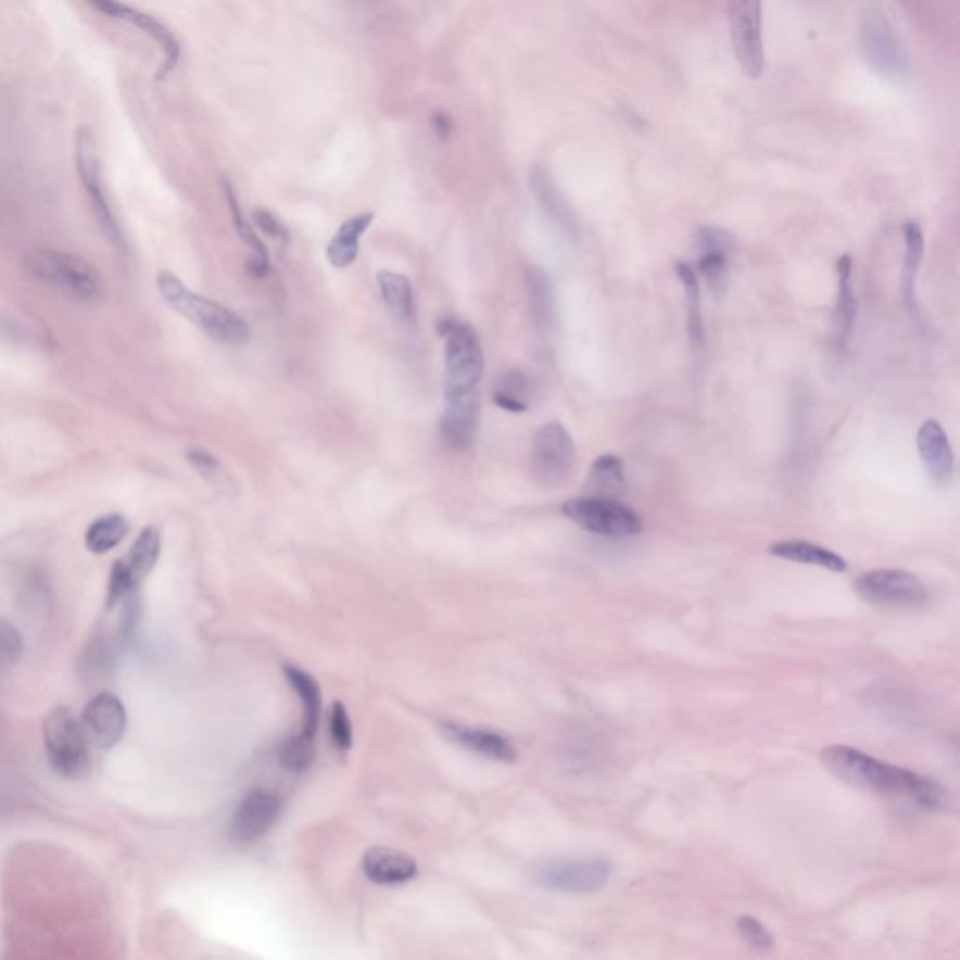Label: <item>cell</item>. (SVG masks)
<instances>
[{"label": "cell", "instance_id": "6da1fadb", "mask_svg": "<svg viewBox=\"0 0 960 960\" xmlns=\"http://www.w3.org/2000/svg\"><path fill=\"white\" fill-rule=\"evenodd\" d=\"M822 761L833 775L851 786L906 797L921 809L933 812L949 807V794L938 782L864 755L859 748L831 745L823 748Z\"/></svg>", "mask_w": 960, "mask_h": 960}, {"label": "cell", "instance_id": "7a4b0ae2", "mask_svg": "<svg viewBox=\"0 0 960 960\" xmlns=\"http://www.w3.org/2000/svg\"><path fill=\"white\" fill-rule=\"evenodd\" d=\"M25 270L46 288L83 306H98L105 301L103 276L79 255L53 248L35 250L25 257Z\"/></svg>", "mask_w": 960, "mask_h": 960}, {"label": "cell", "instance_id": "3957f363", "mask_svg": "<svg viewBox=\"0 0 960 960\" xmlns=\"http://www.w3.org/2000/svg\"><path fill=\"white\" fill-rule=\"evenodd\" d=\"M160 295L177 314L200 327L214 342L239 348L247 345L252 338V330L242 317L227 308L224 304L198 295L192 289L167 270H162L156 280Z\"/></svg>", "mask_w": 960, "mask_h": 960}, {"label": "cell", "instance_id": "277c9868", "mask_svg": "<svg viewBox=\"0 0 960 960\" xmlns=\"http://www.w3.org/2000/svg\"><path fill=\"white\" fill-rule=\"evenodd\" d=\"M43 743L49 763L56 775L77 781L90 769L89 740L81 722L66 707H56L43 724Z\"/></svg>", "mask_w": 960, "mask_h": 960}, {"label": "cell", "instance_id": "5b68a950", "mask_svg": "<svg viewBox=\"0 0 960 960\" xmlns=\"http://www.w3.org/2000/svg\"><path fill=\"white\" fill-rule=\"evenodd\" d=\"M438 332L445 338V391L475 389L484 371L479 334L454 317L440 319Z\"/></svg>", "mask_w": 960, "mask_h": 960}, {"label": "cell", "instance_id": "8992f818", "mask_svg": "<svg viewBox=\"0 0 960 960\" xmlns=\"http://www.w3.org/2000/svg\"><path fill=\"white\" fill-rule=\"evenodd\" d=\"M859 49L867 66L887 81H905L910 74V64L899 36L879 10L863 15L859 25Z\"/></svg>", "mask_w": 960, "mask_h": 960}, {"label": "cell", "instance_id": "52a82bcc", "mask_svg": "<svg viewBox=\"0 0 960 960\" xmlns=\"http://www.w3.org/2000/svg\"><path fill=\"white\" fill-rule=\"evenodd\" d=\"M561 513L583 531L608 539L636 536L644 529V521L632 508L608 497H574L563 503Z\"/></svg>", "mask_w": 960, "mask_h": 960}, {"label": "cell", "instance_id": "ba28073f", "mask_svg": "<svg viewBox=\"0 0 960 960\" xmlns=\"http://www.w3.org/2000/svg\"><path fill=\"white\" fill-rule=\"evenodd\" d=\"M577 462V445L569 430L559 422L539 428L531 446V475L536 484L557 488L569 479Z\"/></svg>", "mask_w": 960, "mask_h": 960}, {"label": "cell", "instance_id": "9c48e42d", "mask_svg": "<svg viewBox=\"0 0 960 960\" xmlns=\"http://www.w3.org/2000/svg\"><path fill=\"white\" fill-rule=\"evenodd\" d=\"M730 41L741 70L750 79L763 74V15L761 0H728Z\"/></svg>", "mask_w": 960, "mask_h": 960}, {"label": "cell", "instance_id": "30bf717a", "mask_svg": "<svg viewBox=\"0 0 960 960\" xmlns=\"http://www.w3.org/2000/svg\"><path fill=\"white\" fill-rule=\"evenodd\" d=\"M854 591L882 608H920L929 601L923 580L902 569L869 570L854 582Z\"/></svg>", "mask_w": 960, "mask_h": 960}, {"label": "cell", "instance_id": "8fae6325", "mask_svg": "<svg viewBox=\"0 0 960 960\" xmlns=\"http://www.w3.org/2000/svg\"><path fill=\"white\" fill-rule=\"evenodd\" d=\"M76 165L79 179L85 186V192L89 195L90 205H92L98 224L102 227L103 235L110 239L113 247L124 248L123 231H121L110 200L103 190L102 167H100L97 141H94V136L89 128L77 130Z\"/></svg>", "mask_w": 960, "mask_h": 960}, {"label": "cell", "instance_id": "7c38bea8", "mask_svg": "<svg viewBox=\"0 0 960 960\" xmlns=\"http://www.w3.org/2000/svg\"><path fill=\"white\" fill-rule=\"evenodd\" d=\"M610 861L604 858L554 859L536 871V882L561 893H597L611 879Z\"/></svg>", "mask_w": 960, "mask_h": 960}, {"label": "cell", "instance_id": "4fadbf2b", "mask_svg": "<svg viewBox=\"0 0 960 960\" xmlns=\"http://www.w3.org/2000/svg\"><path fill=\"white\" fill-rule=\"evenodd\" d=\"M480 425V394L475 389L445 391V412L440 433L449 451L462 453L473 445Z\"/></svg>", "mask_w": 960, "mask_h": 960}, {"label": "cell", "instance_id": "5bb4252c", "mask_svg": "<svg viewBox=\"0 0 960 960\" xmlns=\"http://www.w3.org/2000/svg\"><path fill=\"white\" fill-rule=\"evenodd\" d=\"M83 732L94 747H115L123 740L126 730V709L118 696L113 693H100L89 700L83 709Z\"/></svg>", "mask_w": 960, "mask_h": 960}, {"label": "cell", "instance_id": "9a60e30c", "mask_svg": "<svg viewBox=\"0 0 960 960\" xmlns=\"http://www.w3.org/2000/svg\"><path fill=\"white\" fill-rule=\"evenodd\" d=\"M280 797L267 790H250L240 801L231 820V838L237 843H255L263 837L280 817Z\"/></svg>", "mask_w": 960, "mask_h": 960}, {"label": "cell", "instance_id": "2e32d148", "mask_svg": "<svg viewBox=\"0 0 960 960\" xmlns=\"http://www.w3.org/2000/svg\"><path fill=\"white\" fill-rule=\"evenodd\" d=\"M90 7L94 8L100 14L113 17V20H123L130 23L139 30H143L144 35L151 36L152 40L159 43L164 51V66L160 70V77H165L173 68L177 66L180 59V43L173 36L172 30L162 25L159 20H154L152 15L144 14L138 8L126 7L121 0H89Z\"/></svg>", "mask_w": 960, "mask_h": 960}, {"label": "cell", "instance_id": "e0dca14e", "mask_svg": "<svg viewBox=\"0 0 960 960\" xmlns=\"http://www.w3.org/2000/svg\"><path fill=\"white\" fill-rule=\"evenodd\" d=\"M441 732L445 734L446 740L454 741L456 745L477 753V755L487 756L492 760L505 761L513 763L518 758L513 741L507 735L488 730V728L466 727L458 722H443Z\"/></svg>", "mask_w": 960, "mask_h": 960}, {"label": "cell", "instance_id": "ac0fdd59", "mask_svg": "<svg viewBox=\"0 0 960 960\" xmlns=\"http://www.w3.org/2000/svg\"><path fill=\"white\" fill-rule=\"evenodd\" d=\"M918 449L929 477L938 484H947L953 477L955 454L946 430L938 420L929 419L921 425Z\"/></svg>", "mask_w": 960, "mask_h": 960}, {"label": "cell", "instance_id": "d6986e66", "mask_svg": "<svg viewBox=\"0 0 960 960\" xmlns=\"http://www.w3.org/2000/svg\"><path fill=\"white\" fill-rule=\"evenodd\" d=\"M364 874L379 885H400L417 876L419 867L404 851L371 848L364 854Z\"/></svg>", "mask_w": 960, "mask_h": 960}, {"label": "cell", "instance_id": "ffe728a7", "mask_svg": "<svg viewBox=\"0 0 960 960\" xmlns=\"http://www.w3.org/2000/svg\"><path fill=\"white\" fill-rule=\"evenodd\" d=\"M837 308H835V343L838 350H844L850 342L851 332L858 319V301L851 288V257L846 254L837 261Z\"/></svg>", "mask_w": 960, "mask_h": 960}, {"label": "cell", "instance_id": "44dd1931", "mask_svg": "<svg viewBox=\"0 0 960 960\" xmlns=\"http://www.w3.org/2000/svg\"><path fill=\"white\" fill-rule=\"evenodd\" d=\"M771 556L781 557L786 561L814 565L831 572H846L848 563L837 552L809 541H779L769 546Z\"/></svg>", "mask_w": 960, "mask_h": 960}, {"label": "cell", "instance_id": "7402d4cb", "mask_svg": "<svg viewBox=\"0 0 960 960\" xmlns=\"http://www.w3.org/2000/svg\"><path fill=\"white\" fill-rule=\"evenodd\" d=\"M371 222H374L371 213L357 214L350 220L343 222L327 247V257H329L332 267H350L357 261L358 252H361V239L366 233V229L371 226Z\"/></svg>", "mask_w": 960, "mask_h": 960}, {"label": "cell", "instance_id": "603a6c76", "mask_svg": "<svg viewBox=\"0 0 960 960\" xmlns=\"http://www.w3.org/2000/svg\"><path fill=\"white\" fill-rule=\"evenodd\" d=\"M283 672H286V678H288L291 686L295 689V693L299 694V698L302 702L304 724H302L299 737L314 743L316 741L317 727H319V719H321V691H319V685H317V681L310 673L304 672L301 668H296V666H286Z\"/></svg>", "mask_w": 960, "mask_h": 960}, {"label": "cell", "instance_id": "cb8c5ba5", "mask_svg": "<svg viewBox=\"0 0 960 960\" xmlns=\"http://www.w3.org/2000/svg\"><path fill=\"white\" fill-rule=\"evenodd\" d=\"M224 192H226L227 205H229V211H231V218H233V226L235 229H237V233H239L240 239L247 242L248 248H252V257L247 261V273L252 276V278H255V280H261V278H265V276L268 275V270H270V260H268L267 248L261 242L257 233H254V229L250 227L247 218H244V214L240 211L237 195H235L233 186L229 185L227 180H224Z\"/></svg>", "mask_w": 960, "mask_h": 960}, {"label": "cell", "instance_id": "d4e9b609", "mask_svg": "<svg viewBox=\"0 0 960 960\" xmlns=\"http://www.w3.org/2000/svg\"><path fill=\"white\" fill-rule=\"evenodd\" d=\"M531 190L535 192L536 200L541 203L544 213L548 214L552 220L557 222L565 231H574L577 229V220L574 214L570 211L569 203L563 198L561 192L557 190L556 182L550 177V173L544 167H535L531 172Z\"/></svg>", "mask_w": 960, "mask_h": 960}, {"label": "cell", "instance_id": "484cf974", "mask_svg": "<svg viewBox=\"0 0 960 960\" xmlns=\"http://www.w3.org/2000/svg\"><path fill=\"white\" fill-rule=\"evenodd\" d=\"M378 286L384 306L389 308L392 317L405 325L412 323L415 319V296L409 278L399 273L383 270L378 275Z\"/></svg>", "mask_w": 960, "mask_h": 960}, {"label": "cell", "instance_id": "4316f807", "mask_svg": "<svg viewBox=\"0 0 960 960\" xmlns=\"http://www.w3.org/2000/svg\"><path fill=\"white\" fill-rule=\"evenodd\" d=\"M585 488L588 494L595 497L618 500L624 492L623 462L619 460V456L616 454L598 456L597 460L591 464Z\"/></svg>", "mask_w": 960, "mask_h": 960}, {"label": "cell", "instance_id": "83f0119b", "mask_svg": "<svg viewBox=\"0 0 960 960\" xmlns=\"http://www.w3.org/2000/svg\"><path fill=\"white\" fill-rule=\"evenodd\" d=\"M523 283H526V293H528L529 306L531 314L535 319L536 327L541 330H548L554 325V291L550 283L548 276L544 275V270L539 267L529 265L523 273Z\"/></svg>", "mask_w": 960, "mask_h": 960}, {"label": "cell", "instance_id": "f1b7e54d", "mask_svg": "<svg viewBox=\"0 0 960 960\" xmlns=\"http://www.w3.org/2000/svg\"><path fill=\"white\" fill-rule=\"evenodd\" d=\"M128 533H130V521L126 516L118 515V513L100 516L87 528L85 546L92 554L102 556V554L117 548Z\"/></svg>", "mask_w": 960, "mask_h": 960}, {"label": "cell", "instance_id": "f546056e", "mask_svg": "<svg viewBox=\"0 0 960 960\" xmlns=\"http://www.w3.org/2000/svg\"><path fill=\"white\" fill-rule=\"evenodd\" d=\"M160 546H162V541H160L159 531L152 528H144L139 533L138 541L134 542L128 557L123 559L126 572H128V577H130L131 583L136 588L154 569V565H156L160 557Z\"/></svg>", "mask_w": 960, "mask_h": 960}, {"label": "cell", "instance_id": "4dcf8cb0", "mask_svg": "<svg viewBox=\"0 0 960 960\" xmlns=\"http://www.w3.org/2000/svg\"><path fill=\"white\" fill-rule=\"evenodd\" d=\"M905 267H902V296L906 306L913 310L915 306V280L920 273L923 252H925V239L923 229L918 222L905 224Z\"/></svg>", "mask_w": 960, "mask_h": 960}, {"label": "cell", "instance_id": "1f68e13d", "mask_svg": "<svg viewBox=\"0 0 960 960\" xmlns=\"http://www.w3.org/2000/svg\"><path fill=\"white\" fill-rule=\"evenodd\" d=\"M678 276H680L683 289H685L686 301V325H689V337L693 340L694 345L700 348L704 342V321H702V293L698 278L694 275L691 265H686L685 261H680L675 265Z\"/></svg>", "mask_w": 960, "mask_h": 960}, {"label": "cell", "instance_id": "d6a6232c", "mask_svg": "<svg viewBox=\"0 0 960 960\" xmlns=\"http://www.w3.org/2000/svg\"><path fill=\"white\" fill-rule=\"evenodd\" d=\"M531 383L521 370H508L495 387L494 404L508 413L528 412Z\"/></svg>", "mask_w": 960, "mask_h": 960}, {"label": "cell", "instance_id": "836d02e7", "mask_svg": "<svg viewBox=\"0 0 960 960\" xmlns=\"http://www.w3.org/2000/svg\"><path fill=\"white\" fill-rule=\"evenodd\" d=\"M698 270L706 278L707 288L715 296H724L728 291V257L722 254H704L698 261Z\"/></svg>", "mask_w": 960, "mask_h": 960}, {"label": "cell", "instance_id": "e575fe53", "mask_svg": "<svg viewBox=\"0 0 960 960\" xmlns=\"http://www.w3.org/2000/svg\"><path fill=\"white\" fill-rule=\"evenodd\" d=\"M735 925H737L741 938L747 942L748 946L756 949L758 953H771L773 951V947H775L773 934L769 933L768 926L761 925L760 921L755 920L753 915H741Z\"/></svg>", "mask_w": 960, "mask_h": 960}, {"label": "cell", "instance_id": "d590c367", "mask_svg": "<svg viewBox=\"0 0 960 960\" xmlns=\"http://www.w3.org/2000/svg\"><path fill=\"white\" fill-rule=\"evenodd\" d=\"M314 755H316L314 743L295 735V737H291L281 747V766L289 769V771H304V769L310 768V763L314 760Z\"/></svg>", "mask_w": 960, "mask_h": 960}, {"label": "cell", "instance_id": "8d00e7d4", "mask_svg": "<svg viewBox=\"0 0 960 960\" xmlns=\"http://www.w3.org/2000/svg\"><path fill=\"white\" fill-rule=\"evenodd\" d=\"M698 247L704 254L730 255L735 252L737 240L728 229L717 226H704L698 231Z\"/></svg>", "mask_w": 960, "mask_h": 960}, {"label": "cell", "instance_id": "74e56055", "mask_svg": "<svg viewBox=\"0 0 960 960\" xmlns=\"http://www.w3.org/2000/svg\"><path fill=\"white\" fill-rule=\"evenodd\" d=\"M330 735L342 753H348L353 745V727L342 702H337L330 709Z\"/></svg>", "mask_w": 960, "mask_h": 960}, {"label": "cell", "instance_id": "f35d334b", "mask_svg": "<svg viewBox=\"0 0 960 960\" xmlns=\"http://www.w3.org/2000/svg\"><path fill=\"white\" fill-rule=\"evenodd\" d=\"M23 653V640L14 624L0 621V659L2 665H14Z\"/></svg>", "mask_w": 960, "mask_h": 960}, {"label": "cell", "instance_id": "ab89813d", "mask_svg": "<svg viewBox=\"0 0 960 960\" xmlns=\"http://www.w3.org/2000/svg\"><path fill=\"white\" fill-rule=\"evenodd\" d=\"M252 220H254L255 226L260 227L261 231L267 233L268 237L289 240L288 229H286L283 224L276 218L275 214L267 211V209H254V211H252Z\"/></svg>", "mask_w": 960, "mask_h": 960}, {"label": "cell", "instance_id": "60d3db41", "mask_svg": "<svg viewBox=\"0 0 960 960\" xmlns=\"http://www.w3.org/2000/svg\"><path fill=\"white\" fill-rule=\"evenodd\" d=\"M186 458L201 475H213L218 471V460L214 458L213 454L206 453L203 449L190 451V453L186 454Z\"/></svg>", "mask_w": 960, "mask_h": 960}, {"label": "cell", "instance_id": "b9f144b4", "mask_svg": "<svg viewBox=\"0 0 960 960\" xmlns=\"http://www.w3.org/2000/svg\"><path fill=\"white\" fill-rule=\"evenodd\" d=\"M433 126H435V134L440 136V139H446L451 136V130H453V124L449 121L445 113H438L435 117H433Z\"/></svg>", "mask_w": 960, "mask_h": 960}, {"label": "cell", "instance_id": "7bdbcfd3", "mask_svg": "<svg viewBox=\"0 0 960 960\" xmlns=\"http://www.w3.org/2000/svg\"><path fill=\"white\" fill-rule=\"evenodd\" d=\"M0 666H2V659H0Z\"/></svg>", "mask_w": 960, "mask_h": 960}]
</instances>
